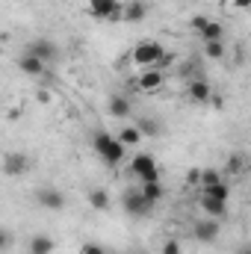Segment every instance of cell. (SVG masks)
Segmentation results:
<instances>
[{
    "instance_id": "44dd1931",
    "label": "cell",
    "mask_w": 251,
    "mask_h": 254,
    "mask_svg": "<svg viewBox=\"0 0 251 254\" xmlns=\"http://www.w3.org/2000/svg\"><path fill=\"white\" fill-rule=\"evenodd\" d=\"M86 198H89V204H92L95 210H107V207H110V192L107 190H92Z\"/></svg>"
},
{
    "instance_id": "4316f807",
    "label": "cell",
    "mask_w": 251,
    "mask_h": 254,
    "mask_svg": "<svg viewBox=\"0 0 251 254\" xmlns=\"http://www.w3.org/2000/svg\"><path fill=\"white\" fill-rule=\"evenodd\" d=\"M6 249H9V234L0 228V252H6Z\"/></svg>"
},
{
    "instance_id": "f1b7e54d",
    "label": "cell",
    "mask_w": 251,
    "mask_h": 254,
    "mask_svg": "<svg viewBox=\"0 0 251 254\" xmlns=\"http://www.w3.org/2000/svg\"><path fill=\"white\" fill-rule=\"evenodd\" d=\"M204 21H207V18H204V15H195V18H192V27H195V30H198V27H201V24H204Z\"/></svg>"
},
{
    "instance_id": "d4e9b609",
    "label": "cell",
    "mask_w": 251,
    "mask_h": 254,
    "mask_svg": "<svg viewBox=\"0 0 251 254\" xmlns=\"http://www.w3.org/2000/svg\"><path fill=\"white\" fill-rule=\"evenodd\" d=\"M80 254H107V252H104V246H98V243H86V246L80 249Z\"/></svg>"
},
{
    "instance_id": "8fae6325",
    "label": "cell",
    "mask_w": 251,
    "mask_h": 254,
    "mask_svg": "<svg viewBox=\"0 0 251 254\" xmlns=\"http://www.w3.org/2000/svg\"><path fill=\"white\" fill-rule=\"evenodd\" d=\"M136 83H139V89H142V92H154V89H160V86H163V71H160V68H148V71H142V74H139V80H136Z\"/></svg>"
},
{
    "instance_id": "603a6c76",
    "label": "cell",
    "mask_w": 251,
    "mask_h": 254,
    "mask_svg": "<svg viewBox=\"0 0 251 254\" xmlns=\"http://www.w3.org/2000/svg\"><path fill=\"white\" fill-rule=\"evenodd\" d=\"M204 57L207 60H222L225 57V45L222 42H204Z\"/></svg>"
},
{
    "instance_id": "5b68a950",
    "label": "cell",
    "mask_w": 251,
    "mask_h": 254,
    "mask_svg": "<svg viewBox=\"0 0 251 254\" xmlns=\"http://www.w3.org/2000/svg\"><path fill=\"white\" fill-rule=\"evenodd\" d=\"M24 54H30V57H36V60H42V63H57L60 60V48H57V42H51V39H33L30 45H27V51Z\"/></svg>"
},
{
    "instance_id": "f546056e",
    "label": "cell",
    "mask_w": 251,
    "mask_h": 254,
    "mask_svg": "<svg viewBox=\"0 0 251 254\" xmlns=\"http://www.w3.org/2000/svg\"><path fill=\"white\" fill-rule=\"evenodd\" d=\"M234 6H237V9H249L251 0H234Z\"/></svg>"
},
{
    "instance_id": "277c9868",
    "label": "cell",
    "mask_w": 251,
    "mask_h": 254,
    "mask_svg": "<svg viewBox=\"0 0 251 254\" xmlns=\"http://www.w3.org/2000/svg\"><path fill=\"white\" fill-rule=\"evenodd\" d=\"M30 169V157L24 151H6L3 154V175L6 178H24Z\"/></svg>"
},
{
    "instance_id": "8992f818",
    "label": "cell",
    "mask_w": 251,
    "mask_h": 254,
    "mask_svg": "<svg viewBox=\"0 0 251 254\" xmlns=\"http://www.w3.org/2000/svg\"><path fill=\"white\" fill-rule=\"evenodd\" d=\"M122 207H125L127 216H133V219H139V216H148V213L154 210V204H151V201H148L142 192H130V190L122 195Z\"/></svg>"
},
{
    "instance_id": "ffe728a7",
    "label": "cell",
    "mask_w": 251,
    "mask_h": 254,
    "mask_svg": "<svg viewBox=\"0 0 251 254\" xmlns=\"http://www.w3.org/2000/svg\"><path fill=\"white\" fill-rule=\"evenodd\" d=\"M136 130H139L142 136H160V133H163V125L154 122V119H139V122H136Z\"/></svg>"
},
{
    "instance_id": "e0dca14e",
    "label": "cell",
    "mask_w": 251,
    "mask_h": 254,
    "mask_svg": "<svg viewBox=\"0 0 251 254\" xmlns=\"http://www.w3.org/2000/svg\"><path fill=\"white\" fill-rule=\"evenodd\" d=\"M201 195H207V198H216V201H228V198H231V187H228L225 181H216V184H207V187H201Z\"/></svg>"
},
{
    "instance_id": "9c48e42d",
    "label": "cell",
    "mask_w": 251,
    "mask_h": 254,
    "mask_svg": "<svg viewBox=\"0 0 251 254\" xmlns=\"http://www.w3.org/2000/svg\"><path fill=\"white\" fill-rule=\"evenodd\" d=\"M89 12L95 18H119L122 15V3L119 0H89Z\"/></svg>"
},
{
    "instance_id": "83f0119b",
    "label": "cell",
    "mask_w": 251,
    "mask_h": 254,
    "mask_svg": "<svg viewBox=\"0 0 251 254\" xmlns=\"http://www.w3.org/2000/svg\"><path fill=\"white\" fill-rule=\"evenodd\" d=\"M36 101H39V104H48V101H51V95H48V92H36Z\"/></svg>"
},
{
    "instance_id": "4fadbf2b",
    "label": "cell",
    "mask_w": 251,
    "mask_h": 254,
    "mask_svg": "<svg viewBox=\"0 0 251 254\" xmlns=\"http://www.w3.org/2000/svg\"><path fill=\"white\" fill-rule=\"evenodd\" d=\"M18 68H21L27 77H42V74H45V63L36 60V57H30V54H21V57H18Z\"/></svg>"
},
{
    "instance_id": "d6986e66",
    "label": "cell",
    "mask_w": 251,
    "mask_h": 254,
    "mask_svg": "<svg viewBox=\"0 0 251 254\" xmlns=\"http://www.w3.org/2000/svg\"><path fill=\"white\" fill-rule=\"evenodd\" d=\"M142 195H145L151 204H157V201L166 195V190H163V184H160V181H148V184H142Z\"/></svg>"
},
{
    "instance_id": "7a4b0ae2",
    "label": "cell",
    "mask_w": 251,
    "mask_h": 254,
    "mask_svg": "<svg viewBox=\"0 0 251 254\" xmlns=\"http://www.w3.org/2000/svg\"><path fill=\"white\" fill-rule=\"evenodd\" d=\"M130 175H136L142 184L160 181V166H157V160H154L151 154H136V157L130 160Z\"/></svg>"
},
{
    "instance_id": "5bb4252c",
    "label": "cell",
    "mask_w": 251,
    "mask_h": 254,
    "mask_svg": "<svg viewBox=\"0 0 251 254\" xmlns=\"http://www.w3.org/2000/svg\"><path fill=\"white\" fill-rule=\"evenodd\" d=\"M222 33H225V27H222L219 21H210V18L198 27V36H201L204 42H222Z\"/></svg>"
},
{
    "instance_id": "7402d4cb",
    "label": "cell",
    "mask_w": 251,
    "mask_h": 254,
    "mask_svg": "<svg viewBox=\"0 0 251 254\" xmlns=\"http://www.w3.org/2000/svg\"><path fill=\"white\" fill-rule=\"evenodd\" d=\"M119 142H122L125 148H130V145H139V142H142V133L136 130V125H133V127H125V130L119 133Z\"/></svg>"
},
{
    "instance_id": "4dcf8cb0",
    "label": "cell",
    "mask_w": 251,
    "mask_h": 254,
    "mask_svg": "<svg viewBox=\"0 0 251 254\" xmlns=\"http://www.w3.org/2000/svg\"><path fill=\"white\" fill-rule=\"evenodd\" d=\"M237 254H251V246H240V252Z\"/></svg>"
},
{
    "instance_id": "7c38bea8",
    "label": "cell",
    "mask_w": 251,
    "mask_h": 254,
    "mask_svg": "<svg viewBox=\"0 0 251 254\" xmlns=\"http://www.w3.org/2000/svg\"><path fill=\"white\" fill-rule=\"evenodd\" d=\"M198 204H201V210H204L210 219H222V216L228 213V201H216V198L201 195V198H198Z\"/></svg>"
},
{
    "instance_id": "cb8c5ba5",
    "label": "cell",
    "mask_w": 251,
    "mask_h": 254,
    "mask_svg": "<svg viewBox=\"0 0 251 254\" xmlns=\"http://www.w3.org/2000/svg\"><path fill=\"white\" fill-rule=\"evenodd\" d=\"M198 181H201V187H207V184H216V181H222V175H219L216 169H204V172H198Z\"/></svg>"
},
{
    "instance_id": "ac0fdd59",
    "label": "cell",
    "mask_w": 251,
    "mask_h": 254,
    "mask_svg": "<svg viewBox=\"0 0 251 254\" xmlns=\"http://www.w3.org/2000/svg\"><path fill=\"white\" fill-rule=\"evenodd\" d=\"M54 249H57V243L45 234H36L30 240V254H54Z\"/></svg>"
},
{
    "instance_id": "30bf717a",
    "label": "cell",
    "mask_w": 251,
    "mask_h": 254,
    "mask_svg": "<svg viewBox=\"0 0 251 254\" xmlns=\"http://www.w3.org/2000/svg\"><path fill=\"white\" fill-rule=\"evenodd\" d=\"M189 98H192L195 104H210V101H213V89H210V83H207L204 77H195V80L189 83Z\"/></svg>"
},
{
    "instance_id": "3957f363",
    "label": "cell",
    "mask_w": 251,
    "mask_h": 254,
    "mask_svg": "<svg viewBox=\"0 0 251 254\" xmlns=\"http://www.w3.org/2000/svg\"><path fill=\"white\" fill-rule=\"evenodd\" d=\"M166 54V48L160 42H142L133 48V63L136 65H145V68H157L160 57Z\"/></svg>"
},
{
    "instance_id": "ba28073f",
    "label": "cell",
    "mask_w": 251,
    "mask_h": 254,
    "mask_svg": "<svg viewBox=\"0 0 251 254\" xmlns=\"http://www.w3.org/2000/svg\"><path fill=\"white\" fill-rule=\"evenodd\" d=\"M192 237H195L198 243H204V246H213V243L219 240V222H213V219L195 222V225H192Z\"/></svg>"
},
{
    "instance_id": "9a60e30c",
    "label": "cell",
    "mask_w": 251,
    "mask_h": 254,
    "mask_svg": "<svg viewBox=\"0 0 251 254\" xmlns=\"http://www.w3.org/2000/svg\"><path fill=\"white\" fill-rule=\"evenodd\" d=\"M145 15H148V9H145V3H142V0H130V3H125V6H122V18H125V21H130V24L142 21Z\"/></svg>"
},
{
    "instance_id": "2e32d148",
    "label": "cell",
    "mask_w": 251,
    "mask_h": 254,
    "mask_svg": "<svg viewBox=\"0 0 251 254\" xmlns=\"http://www.w3.org/2000/svg\"><path fill=\"white\" fill-rule=\"evenodd\" d=\"M107 110H110V116H113V119H127L133 107H130V101H127L125 95H113V98H110V104H107Z\"/></svg>"
},
{
    "instance_id": "6da1fadb",
    "label": "cell",
    "mask_w": 251,
    "mask_h": 254,
    "mask_svg": "<svg viewBox=\"0 0 251 254\" xmlns=\"http://www.w3.org/2000/svg\"><path fill=\"white\" fill-rule=\"evenodd\" d=\"M92 148H95V154H98L107 166H119L127 154V148L119 142V136H113L110 130H98L95 139H92Z\"/></svg>"
},
{
    "instance_id": "52a82bcc",
    "label": "cell",
    "mask_w": 251,
    "mask_h": 254,
    "mask_svg": "<svg viewBox=\"0 0 251 254\" xmlns=\"http://www.w3.org/2000/svg\"><path fill=\"white\" fill-rule=\"evenodd\" d=\"M36 204L45 210H63L65 207V195L57 187H39L36 190Z\"/></svg>"
},
{
    "instance_id": "484cf974",
    "label": "cell",
    "mask_w": 251,
    "mask_h": 254,
    "mask_svg": "<svg viewBox=\"0 0 251 254\" xmlns=\"http://www.w3.org/2000/svg\"><path fill=\"white\" fill-rule=\"evenodd\" d=\"M163 254H181V243H178V240H169V243L163 246Z\"/></svg>"
}]
</instances>
